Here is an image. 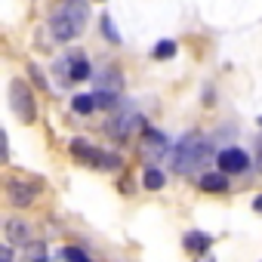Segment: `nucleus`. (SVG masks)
<instances>
[{"instance_id": "nucleus-1", "label": "nucleus", "mask_w": 262, "mask_h": 262, "mask_svg": "<svg viewBox=\"0 0 262 262\" xmlns=\"http://www.w3.org/2000/svg\"><path fill=\"white\" fill-rule=\"evenodd\" d=\"M86 19H90V4L86 0H62V4L53 7L50 13V31L56 40H74L83 28H86Z\"/></svg>"}, {"instance_id": "nucleus-2", "label": "nucleus", "mask_w": 262, "mask_h": 262, "mask_svg": "<svg viewBox=\"0 0 262 262\" xmlns=\"http://www.w3.org/2000/svg\"><path fill=\"white\" fill-rule=\"evenodd\" d=\"M210 158H213L210 142H207L201 133H191V136H185V139L176 145V151H173V170H176L179 176H191V173L204 170V167L210 164Z\"/></svg>"}, {"instance_id": "nucleus-3", "label": "nucleus", "mask_w": 262, "mask_h": 262, "mask_svg": "<svg viewBox=\"0 0 262 262\" xmlns=\"http://www.w3.org/2000/svg\"><path fill=\"white\" fill-rule=\"evenodd\" d=\"M71 158L80 167H96V170H117L123 161L114 151H102L96 145H90L86 139H71Z\"/></svg>"}, {"instance_id": "nucleus-4", "label": "nucleus", "mask_w": 262, "mask_h": 262, "mask_svg": "<svg viewBox=\"0 0 262 262\" xmlns=\"http://www.w3.org/2000/svg\"><path fill=\"white\" fill-rule=\"evenodd\" d=\"M145 129V123H142V117L133 111V108H120V111H114L111 114V120H108V136L114 139V142H129L136 133H142Z\"/></svg>"}, {"instance_id": "nucleus-5", "label": "nucleus", "mask_w": 262, "mask_h": 262, "mask_svg": "<svg viewBox=\"0 0 262 262\" xmlns=\"http://www.w3.org/2000/svg\"><path fill=\"white\" fill-rule=\"evenodd\" d=\"M10 105L16 111V117L22 123H34L37 117V102H34V90L25 80H13L10 83Z\"/></svg>"}, {"instance_id": "nucleus-6", "label": "nucleus", "mask_w": 262, "mask_h": 262, "mask_svg": "<svg viewBox=\"0 0 262 262\" xmlns=\"http://www.w3.org/2000/svg\"><path fill=\"white\" fill-rule=\"evenodd\" d=\"M7 194H10V201L16 207H31L34 198L40 194V182H34V179H10L7 182Z\"/></svg>"}, {"instance_id": "nucleus-7", "label": "nucleus", "mask_w": 262, "mask_h": 262, "mask_svg": "<svg viewBox=\"0 0 262 262\" xmlns=\"http://www.w3.org/2000/svg\"><path fill=\"white\" fill-rule=\"evenodd\" d=\"M216 164H219L222 173H244V170L250 167V158H247V151H241V148H222V151L216 155Z\"/></svg>"}, {"instance_id": "nucleus-8", "label": "nucleus", "mask_w": 262, "mask_h": 262, "mask_svg": "<svg viewBox=\"0 0 262 262\" xmlns=\"http://www.w3.org/2000/svg\"><path fill=\"white\" fill-rule=\"evenodd\" d=\"M59 74H68V80H86L93 74V68L83 56H71V59L59 62Z\"/></svg>"}, {"instance_id": "nucleus-9", "label": "nucleus", "mask_w": 262, "mask_h": 262, "mask_svg": "<svg viewBox=\"0 0 262 262\" xmlns=\"http://www.w3.org/2000/svg\"><path fill=\"white\" fill-rule=\"evenodd\" d=\"M96 83H99L96 90H102V93H114V96H117V93L123 90V74H120V71H114V68H105V71L99 74V80H96Z\"/></svg>"}, {"instance_id": "nucleus-10", "label": "nucleus", "mask_w": 262, "mask_h": 262, "mask_svg": "<svg viewBox=\"0 0 262 262\" xmlns=\"http://www.w3.org/2000/svg\"><path fill=\"white\" fill-rule=\"evenodd\" d=\"M201 191H207V194H222V191H228V176H225V173H204V176H201Z\"/></svg>"}, {"instance_id": "nucleus-11", "label": "nucleus", "mask_w": 262, "mask_h": 262, "mask_svg": "<svg viewBox=\"0 0 262 262\" xmlns=\"http://www.w3.org/2000/svg\"><path fill=\"white\" fill-rule=\"evenodd\" d=\"M7 237H10L13 244L28 247V244H31V228H28L22 219H13V222H7Z\"/></svg>"}, {"instance_id": "nucleus-12", "label": "nucleus", "mask_w": 262, "mask_h": 262, "mask_svg": "<svg viewBox=\"0 0 262 262\" xmlns=\"http://www.w3.org/2000/svg\"><path fill=\"white\" fill-rule=\"evenodd\" d=\"M210 244H213V237L204 234V231H188V234H185V250H188V253H207Z\"/></svg>"}, {"instance_id": "nucleus-13", "label": "nucleus", "mask_w": 262, "mask_h": 262, "mask_svg": "<svg viewBox=\"0 0 262 262\" xmlns=\"http://www.w3.org/2000/svg\"><path fill=\"white\" fill-rule=\"evenodd\" d=\"M164 182H167V176H164L158 167H145V173H142V185H145L148 191H161Z\"/></svg>"}, {"instance_id": "nucleus-14", "label": "nucleus", "mask_w": 262, "mask_h": 262, "mask_svg": "<svg viewBox=\"0 0 262 262\" xmlns=\"http://www.w3.org/2000/svg\"><path fill=\"white\" fill-rule=\"evenodd\" d=\"M71 108H74L77 114H93V111H96V99H93V96H74V99H71Z\"/></svg>"}, {"instance_id": "nucleus-15", "label": "nucleus", "mask_w": 262, "mask_h": 262, "mask_svg": "<svg viewBox=\"0 0 262 262\" xmlns=\"http://www.w3.org/2000/svg\"><path fill=\"white\" fill-rule=\"evenodd\" d=\"M25 253H28V262H47V247L40 241H31L25 247Z\"/></svg>"}, {"instance_id": "nucleus-16", "label": "nucleus", "mask_w": 262, "mask_h": 262, "mask_svg": "<svg viewBox=\"0 0 262 262\" xmlns=\"http://www.w3.org/2000/svg\"><path fill=\"white\" fill-rule=\"evenodd\" d=\"M62 259L65 262H90V256L80 247H62Z\"/></svg>"}, {"instance_id": "nucleus-17", "label": "nucleus", "mask_w": 262, "mask_h": 262, "mask_svg": "<svg viewBox=\"0 0 262 262\" xmlns=\"http://www.w3.org/2000/svg\"><path fill=\"white\" fill-rule=\"evenodd\" d=\"M173 56H176V43L173 40H161L155 47V59H173Z\"/></svg>"}, {"instance_id": "nucleus-18", "label": "nucleus", "mask_w": 262, "mask_h": 262, "mask_svg": "<svg viewBox=\"0 0 262 262\" xmlns=\"http://www.w3.org/2000/svg\"><path fill=\"white\" fill-rule=\"evenodd\" d=\"M102 31H105V37H108L111 43H120V31L114 28V22H111V16H102Z\"/></svg>"}, {"instance_id": "nucleus-19", "label": "nucleus", "mask_w": 262, "mask_h": 262, "mask_svg": "<svg viewBox=\"0 0 262 262\" xmlns=\"http://www.w3.org/2000/svg\"><path fill=\"white\" fill-rule=\"evenodd\" d=\"M93 99H96V108H108V111H114V93H102V90H99Z\"/></svg>"}, {"instance_id": "nucleus-20", "label": "nucleus", "mask_w": 262, "mask_h": 262, "mask_svg": "<svg viewBox=\"0 0 262 262\" xmlns=\"http://www.w3.org/2000/svg\"><path fill=\"white\" fill-rule=\"evenodd\" d=\"M10 161V142H7V133H4V126H0V167H4Z\"/></svg>"}, {"instance_id": "nucleus-21", "label": "nucleus", "mask_w": 262, "mask_h": 262, "mask_svg": "<svg viewBox=\"0 0 262 262\" xmlns=\"http://www.w3.org/2000/svg\"><path fill=\"white\" fill-rule=\"evenodd\" d=\"M28 74H31V80H34L40 90H47V80H43V74H40V68H37V65H28Z\"/></svg>"}, {"instance_id": "nucleus-22", "label": "nucleus", "mask_w": 262, "mask_h": 262, "mask_svg": "<svg viewBox=\"0 0 262 262\" xmlns=\"http://www.w3.org/2000/svg\"><path fill=\"white\" fill-rule=\"evenodd\" d=\"M16 256H13V250L7 247V244H0V262H13Z\"/></svg>"}, {"instance_id": "nucleus-23", "label": "nucleus", "mask_w": 262, "mask_h": 262, "mask_svg": "<svg viewBox=\"0 0 262 262\" xmlns=\"http://www.w3.org/2000/svg\"><path fill=\"white\" fill-rule=\"evenodd\" d=\"M253 210H256V213H262V194H259V198L253 201Z\"/></svg>"}, {"instance_id": "nucleus-24", "label": "nucleus", "mask_w": 262, "mask_h": 262, "mask_svg": "<svg viewBox=\"0 0 262 262\" xmlns=\"http://www.w3.org/2000/svg\"><path fill=\"white\" fill-rule=\"evenodd\" d=\"M256 158H259V167H262V142H259V148H256Z\"/></svg>"}, {"instance_id": "nucleus-25", "label": "nucleus", "mask_w": 262, "mask_h": 262, "mask_svg": "<svg viewBox=\"0 0 262 262\" xmlns=\"http://www.w3.org/2000/svg\"><path fill=\"white\" fill-rule=\"evenodd\" d=\"M259 123H262V117H259Z\"/></svg>"}]
</instances>
